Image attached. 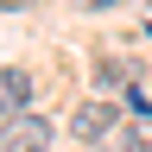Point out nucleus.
<instances>
[{"mask_svg": "<svg viewBox=\"0 0 152 152\" xmlns=\"http://www.w3.org/2000/svg\"><path fill=\"white\" fill-rule=\"evenodd\" d=\"M70 127H76V140H108V127H114V108H108V102H83Z\"/></svg>", "mask_w": 152, "mask_h": 152, "instance_id": "f03ea898", "label": "nucleus"}, {"mask_svg": "<svg viewBox=\"0 0 152 152\" xmlns=\"http://www.w3.org/2000/svg\"><path fill=\"white\" fill-rule=\"evenodd\" d=\"M32 102V76L26 70H0V114H26Z\"/></svg>", "mask_w": 152, "mask_h": 152, "instance_id": "7ed1b4c3", "label": "nucleus"}, {"mask_svg": "<svg viewBox=\"0 0 152 152\" xmlns=\"http://www.w3.org/2000/svg\"><path fill=\"white\" fill-rule=\"evenodd\" d=\"M51 146V121L45 114H19V121L0 133V152H45Z\"/></svg>", "mask_w": 152, "mask_h": 152, "instance_id": "f257e3e1", "label": "nucleus"}, {"mask_svg": "<svg viewBox=\"0 0 152 152\" xmlns=\"http://www.w3.org/2000/svg\"><path fill=\"white\" fill-rule=\"evenodd\" d=\"M0 7H26V0H0Z\"/></svg>", "mask_w": 152, "mask_h": 152, "instance_id": "20e7f679", "label": "nucleus"}]
</instances>
